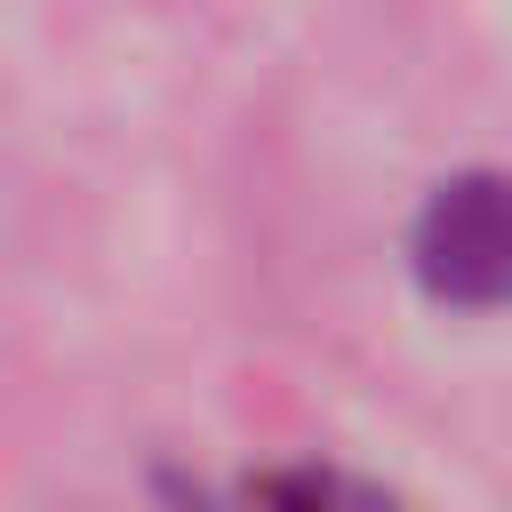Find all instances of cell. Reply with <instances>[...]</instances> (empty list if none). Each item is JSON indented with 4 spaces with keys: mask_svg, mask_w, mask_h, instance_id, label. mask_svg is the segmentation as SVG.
Wrapping results in <instances>:
<instances>
[{
    "mask_svg": "<svg viewBox=\"0 0 512 512\" xmlns=\"http://www.w3.org/2000/svg\"><path fill=\"white\" fill-rule=\"evenodd\" d=\"M416 280L440 304H512V176L472 168L424 200Z\"/></svg>",
    "mask_w": 512,
    "mask_h": 512,
    "instance_id": "cell-1",
    "label": "cell"
},
{
    "mask_svg": "<svg viewBox=\"0 0 512 512\" xmlns=\"http://www.w3.org/2000/svg\"><path fill=\"white\" fill-rule=\"evenodd\" d=\"M264 512H384V504L336 472H280L264 480Z\"/></svg>",
    "mask_w": 512,
    "mask_h": 512,
    "instance_id": "cell-2",
    "label": "cell"
}]
</instances>
